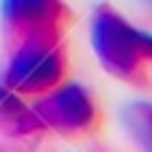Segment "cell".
Wrapping results in <instances>:
<instances>
[{"instance_id":"cell-1","label":"cell","mask_w":152,"mask_h":152,"mask_svg":"<svg viewBox=\"0 0 152 152\" xmlns=\"http://www.w3.org/2000/svg\"><path fill=\"white\" fill-rule=\"evenodd\" d=\"M91 45L102 67L126 83L147 80V59L139 43V27H134L126 16H120L112 5H99L91 19Z\"/></svg>"},{"instance_id":"cell-2","label":"cell","mask_w":152,"mask_h":152,"mask_svg":"<svg viewBox=\"0 0 152 152\" xmlns=\"http://www.w3.org/2000/svg\"><path fill=\"white\" fill-rule=\"evenodd\" d=\"M67 77V53L61 40H24L13 45L3 83L16 94L43 96Z\"/></svg>"},{"instance_id":"cell-3","label":"cell","mask_w":152,"mask_h":152,"mask_svg":"<svg viewBox=\"0 0 152 152\" xmlns=\"http://www.w3.org/2000/svg\"><path fill=\"white\" fill-rule=\"evenodd\" d=\"M32 110L45 131H56L61 136H88L102 126V110L91 91L80 83L56 86L53 91L43 94Z\"/></svg>"},{"instance_id":"cell-4","label":"cell","mask_w":152,"mask_h":152,"mask_svg":"<svg viewBox=\"0 0 152 152\" xmlns=\"http://www.w3.org/2000/svg\"><path fill=\"white\" fill-rule=\"evenodd\" d=\"M3 27L16 43L24 40H61L69 11L61 0H3Z\"/></svg>"},{"instance_id":"cell-5","label":"cell","mask_w":152,"mask_h":152,"mask_svg":"<svg viewBox=\"0 0 152 152\" xmlns=\"http://www.w3.org/2000/svg\"><path fill=\"white\" fill-rule=\"evenodd\" d=\"M0 131L11 136H29V134L45 131L35 110L21 102V94L8 88L3 80H0Z\"/></svg>"},{"instance_id":"cell-6","label":"cell","mask_w":152,"mask_h":152,"mask_svg":"<svg viewBox=\"0 0 152 152\" xmlns=\"http://www.w3.org/2000/svg\"><path fill=\"white\" fill-rule=\"evenodd\" d=\"M123 126L144 152H152V102H131L123 110Z\"/></svg>"}]
</instances>
